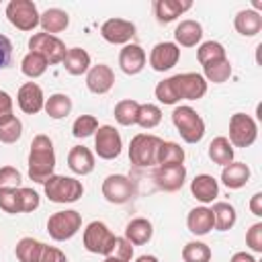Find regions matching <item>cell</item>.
Listing matches in <instances>:
<instances>
[{
    "label": "cell",
    "instance_id": "6da1fadb",
    "mask_svg": "<svg viewBox=\"0 0 262 262\" xmlns=\"http://www.w3.org/2000/svg\"><path fill=\"white\" fill-rule=\"evenodd\" d=\"M29 178L33 182L45 184V180L49 176H53L55 170V149H53V141L45 135L39 133L33 137L31 141V149H29Z\"/></svg>",
    "mask_w": 262,
    "mask_h": 262
},
{
    "label": "cell",
    "instance_id": "7a4b0ae2",
    "mask_svg": "<svg viewBox=\"0 0 262 262\" xmlns=\"http://www.w3.org/2000/svg\"><path fill=\"white\" fill-rule=\"evenodd\" d=\"M172 123L186 143H199L205 137V121L188 104H180L172 111Z\"/></svg>",
    "mask_w": 262,
    "mask_h": 262
},
{
    "label": "cell",
    "instance_id": "3957f363",
    "mask_svg": "<svg viewBox=\"0 0 262 262\" xmlns=\"http://www.w3.org/2000/svg\"><path fill=\"white\" fill-rule=\"evenodd\" d=\"M43 188H45V196L51 203H57V205L76 203L84 194V186H82L80 180H76L72 176H61V174L49 176L45 180Z\"/></svg>",
    "mask_w": 262,
    "mask_h": 262
},
{
    "label": "cell",
    "instance_id": "277c9868",
    "mask_svg": "<svg viewBox=\"0 0 262 262\" xmlns=\"http://www.w3.org/2000/svg\"><path fill=\"white\" fill-rule=\"evenodd\" d=\"M162 141L164 139L154 135V133H137V135H133L131 143H129V160H131V164H135L139 168L156 166L158 149H160Z\"/></svg>",
    "mask_w": 262,
    "mask_h": 262
},
{
    "label": "cell",
    "instance_id": "5b68a950",
    "mask_svg": "<svg viewBox=\"0 0 262 262\" xmlns=\"http://www.w3.org/2000/svg\"><path fill=\"white\" fill-rule=\"evenodd\" d=\"M176 102L180 100H199L207 94V80L196 72H184L168 78Z\"/></svg>",
    "mask_w": 262,
    "mask_h": 262
},
{
    "label": "cell",
    "instance_id": "8992f818",
    "mask_svg": "<svg viewBox=\"0 0 262 262\" xmlns=\"http://www.w3.org/2000/svg\"><path fill=\"white\" fill-rule=\"evenodd\" d=\"M117 235L108 229L106 223L102 221H90L82 233V244L90 254H100V256H111L115 248Z\"/></svg>",
    "mask_w": 262,
    "mask_h": 262
},
{
    "label": "cell",
    "instance_id": "52a82bcc",
    "mask_svg": "<svg viewBox=\"0 0 262 262\" xmlns=\"http://www.w3.org/2000/svg\"><path fill=\"white\" fill-rule=\"evenodd\" d=\"M80 227H82V215L74 209L57 211L47 219V233L55 242H66L74 237L80 231Z\"/></svg>",
    "mask_w": 262,
    "mask_h": 262
},
{
    "label": "cell",
    "instance_id": "ba28073f",
    "mask_svg": "<svg viewBox=\"0 0 262 262\" xmlns=\"http://www.w3.org/2000/svg\"><path fill=\"white\" fill-rule=\"evenodd\" d=\"M39 10L33 0H10L6 4V18L18 31H33L39 25Z\"/></svg>",
    "mask_w": 262,
    "mask_h": 262
},
{
    "label": "cell",
    "instance_id": "9c48e42d",
    "mask_svg": "<svg viewBox=\"0 0 262 262\" xmlns=\"http://www.w3.org/2000/svg\"><path fill=\"white\" fill-rule=\"evenodd\" d=\"M29 51H35L47 59L49 66L61 63L66 57V43L57 35H47V33H35L29 39Z\"/></svg>",
    "mask_w": 262,
    "mask_h": 262
},
{
    "label": "cell",
    "instance_id": "30bf717a",
    "mask_svg": "<svg viewBox=\"0 0 262 262\" xmlns=\"http://www.w3.org/2000/svg\"><path fill=\"white\" fill-rule=\"evenodd\" d=\"M258 137L256 121L246 113H233L229 119V143L233 147H250Z\"/></svg>",
    "mask_w": 262,
    "mask_h": 262
},
{
    "label": "cell",
    "instance_id": "8fae6325",
    "mask_svg": "<svg viewBox=\"0 0 262 262\" xmlns=\"http://www.w3.org/2000/svg\"><path fill=\"white\" fill-rule=\"evenodd\" d=\"M94 149L96 156L102 160H115L123 151V139L121 133L113 125H100L94 133Z\"/></svg>",
    "mask_w": 262,
    "mask_h": 262
},
{
    "label": "cell",
    "instance_id": "7c38bea8",
    "mask_svg": "<svg viewBox=\"0 0 262 262\" xmlns=\"http://www.w3.org/2000/svg\"><path fill=\"white\" fill-rule=\"evenodd\" d=\"M154 184L164 190V192H176L184 186L186 182V166L176 164V166H156L154 174Z\"/></svg>",
    "mask_w": 262,
    "mask_h": 262
},
{
    "label": "cell",
    "instance_id": "4fadbf2b",
    "mask_svg": "<svg viewBox=\"0 0 262 262\" xmlns=\"http://www.w3.org/2000/svg\"><path fill=\"white\" fill-rule=\"evenodd\" d=\"M133 182L125 174H108L102 180V196L113 205H123L133 196Z\"/></svg>",
    "mask_w": 262,
    "mask_h": 262
},
{
    "label": "cell",
    "instance_id": "5bb4252c",
    "mask_svg": "<svg viewBox=\"0 0 262 262\" xmlns=\"http://www.w3.org/2000/svg\"><path fill=\"white\" fill-rule=\"evenodd\" d=\"M100 35L111 45H127L135 37V25L125 18H108L102 23Z\"/></svg>",
    "mask_w": 262,
    "mask_h": 262
},
{
    "label": "cell",
    "instance_id": "9a60e30c",
    "mask_svg": "<svg viewBox=\"0 0 262 262\" xmlns=\"http://www.w3.org/2000/svg\"><path fill=\"white\" fill-rule=\"evenodd\" d=\"M180 59V47L174 41H162L156 43L149 53V66L156 72H168L172 70Z\"/></svg>",
    "mask_w": 262,
    "mask_h": 262
},
{
    "label": "cell",
    "instance_id": "2e32d148",
    "mask_svg": "<svg viewBox=\"0 0 262 262\" xmlns=\"http://www.w3.org/2000/svg\"><path fill=\"white\" fill-rule=\"evenodd\" d=\"M16 102H18V108L27 115L41 113L45 106V96H43L41 86L35 82H25L16 92Z\"/></svg>",
    "mask_w": 262,
    "mask_h": 262
},
{
    "label": "cell",
    "instance_id": "e0dca14e",
    "mask_svg": "<svg viewBox=\"0 0 262 262\" xmlns=\"http://www.w3.org/2000/svg\"><path fill=\"white\" fill-rule=\"evenodd\" d=\"M86 86L94 94H106L115 86V72H113V68L106 66V63L90 66V70L86 72Z\"/></svg>",
    "mask_w": 262,
    "mask_h": 262
},
{
    "label": "cell",
    "instance_id": "ac0fdd59",
    "mask_svg": "<svg viewBox=\"0 0 262 262\" xmlns=\"http://www.w3.org/2000/svg\"><path fill=\"white\" fill-rule=\"evenodd\" d=\"M145 61H147V55H145V51H143L141 45H137V43L123 45V49L119 53V66H121V70L127 76L139 74L145 68Z\"/></svg>",
    "mask_w": 262,
    "mask_h": 262
},
{
    "label": "cell",
    "instance_id": "d6986e66",
    "mask_svg": "<svg viewBox=\"0 0 262 262\" xmlns=\"http://www.w3.org/2000/svg\"><path fill=\"white\" fill-rule=\"evenodd\" d=\"M190 192L196 201L209 205L219 196V182L211 174H196L190 182Z\"/></svg>",
    "mask_w": 262,
    "mask_h": 262
},
{
    "label": "cell",
    "instance_id": "ffe728a7",
    "mask_svg": "<svg viewBox=\"0 0 262 262\" xmlns=\"http://www.w3.org/2000/svg\"><path fill=\"white\" fill-rule=\"evenodd\" d=\"M250 176H252L250 166L244 162H231V164L223 166V170H221V182L229 190H237V188L246 186Z\"/></svg>",
    "mask_w": 262,
    "mask_h": 262
},
{
    "label": "cell",
    "instance_id": "44dd1931",
    "mask_svg": "<svg viewBox=\"0 0 262 262\" xmlns=\"http://www.w3.org/2000/svg\"><path fill=\"white\" fill-rule=\"evenodd\" d=\"M174 39L178 47H194L201 43L203 39V27L201 23L192 20V18H184L176 25L174 29Z\"/></svg>",
    "mask_w": 262,
    "mask_h": 262
},
{
    "label": "cell",
    "instance_id": "7402d4cb",
    "mask_svg": "<svg viewBox=\"0 0 262 262\" xmlns=\"http://www.w3.org/2000/svg\"><path fill=\"white\" fill-rule=\"evenodd\" d=\"M68 168L78 176L90 174L94 170V154L84 145H74L68 151Z\"/></svg>",
    "mask_w": 262,
    "mask_h": 262
},
{
    "label": "cell",
    "instance_id": "603a6c76",
    "mask_svg": "<svg viewBox=\"0 0 262 262\" xmlns=\"http://www.w3.org/2000/svg\"><path fill=\"white\" fill-rule=\"evenodd\" d=\"M186 227L194 235H207L211 229H215L213 213L209 207H194L186 215Z\"/></svg>",
    "mask_w": 262,
    "mask_h": 262
},
{
    "label": "cell",
    "instance_id": "cb8c5ba5",
    "mask_svg": "<svg viewBox=\"0 0 262 262\" xmlns=\"http://www.w3.org/2000/svg\"><path fill=\"white\" fill-rule=\"evenodd\" d=\"M151 235H154L151 221L145 219V217H135L125 225V235L123 237L127 242H131L133 246H143V244H147L151 239Z\"/></svg>",
    "mask_w": 262,
    "mask_h": 262
},
{
    "label": "cell",
    "instance_id": "d4e9b609",
    "mask_svg": "<svg viewBox=\"0 0 262 262\" xmlns=\"http://www.w3.org/2000/svg\"><path fill=\"white\" fill-rule=\"evenodd\" d=\"M190 8H192V2H178V0H156L154 2L156 18L162 25H168V23L176 20L182 12H186Z\"/></svg>",
    "mask_w": 262,
    "mask_h": 262
},
{
    "label": "cell",
    "instance_id": "484cf974",
    "mask_svg": "<svg viewBox=\"0 0 262 262\" xmlns=\"http://www.w3.org/2000/svg\"><path fill=\"white\" fill-rule=\"evenodd\" d=\"M233 27L242 37H256L262 31V14L252 8L239 10L233 18Z\"/></svg>",
    "mask_w": 262,
    "mask_h": 262
},
{
    "label": "cell",
    "instance_id": "4316f807",
    "mask_svg": "<svg viewBox=\"0 0 262 262\" xmlns=\"http://www.w3.org/2000/svg\"><path fill=\"white\" fill-rule=\"evenodd\" d=\"M39 25L43 29V33L47 35H55L68 29L70 25V14L61 8H47L45 12H41L39 16Z\"/></svg>",
    "mask_w": 262,
    "mask_h": 262
},
{
    "label": "cell",
    "instance_id": "83f0119b",
    "mask_svg": "<svg viewBox=\"0 0 262 262\" xmlns=\"http://www.w3.org/2000/svg\"><path fill=\"white\" fill-rule=\"evenodd\" d=\"M63 68L68 74L72 76H82L90 70V53L82 47H72L66 51V57H63Z\"/></svg>",
    "mask_w": 262,
    "mask_h": 262
},
{
    "label": "cell",
    "instance_id": "f1b7e54d",
    "mask_svg": "<svg viewBox=\"0 0 262 262\" xmlns=\"http://www.w3.org/2000/svg\"><path fill=\"white\" fill-rule=\"evenodd\" d=\"M209 158L213 164H219V166H227L233 162V156H235V149L233 145L229 143V139L225 135H219L215 137L211 143H209V149H207Z\"/></svg>",
    "mask_w": 262,
    "mask_h": 262
},
{
    "label": "cell",
    "instance_id": "f546056e",
    "mask_svg": "<svg viewBox=\"0 0 262 262\" xmlns=\"http://www.w3.org/2000/svg\"><path fill=\"white\" fill-rule=\"evenodd\" d=\"M211 213H213V221H215V229L217 231H229L237 221V213H235L233 205L223 203V201L213 203Z\"/></svg>",
    "mask_w": 262,
    "mask_h": 262
},
{
    "label": "cell",
    "instance_id": "4dcf8cb0",
    "mask_svg": "<svg viewBox=\"0 0 262 262\" xmlns=\"http://www.w3.org/2000/svg\"><path fill=\"white\" fill-rule=\"evenodd\" d=\"M207 82H213V84H223L229 80L231 76V61L227 57L223 59H215V61H209L203 66V74H201Z\"/></svg>",
    "mask_w": 262,
    "mask_h": 262
},
{
    "label": "cell",
    "instance_id": "1f68e13d",
    "mask_svg": "<svg viewBox=\"0 0 262 262\" xmlns=\"http://www.w3.org/2000/svg\"><path fill=\"white\" fill-rule=\"evenodd\" d=\"M43 111H45L51 119H63V117H68L70 111H72V98H70L68 94H63V92H55V94H51L49 98H45Z\"/></svg>",
    "mask_w": 262,
    "mask_h": 262
},
{
    "label": "cell",
    "instance_id": "d6a6232c",
    "mask_svg": "<svg viewBox=\"0 0 262 262\" xmlns=\"http://www.w3.org/2000/svg\"><path fill=\"white\" fill-rule=\"evenodd\" d=\"M176 164H184V149L176 141H162L158 149L156 166H176Z\"/></svg>",
    "mask_w": 262,
    "mask_h": 262
},
{
    "label": "cell",
    "instance_id": "836d02e7",
    "mask_svg": "<svg viewBox=\"0 0 262 262\" xmlns=\"http://www.w3.org/2000/svg\"><path fill=\"white\" fill-rule=\"evenodd\" d=\"M137 111H139V102L133 100V98H125V100H119L115 104V121L123 127H129V125H135L137 123Z\"/></svg>",
    "mask_w": 262,
    "mask_h": 262
},
{
    "label": "cell",
    "instance_id": "e575fe53",
    "mask_svg": "<svg viewBox=\"0 0 262 262\" xmlns=\"http://www.w3.org/2000/svg\"><path fill=\"white\" fill-rule=\"evenodd\" d=\"M41 250H43V242H39L35 237H20L14 248V254L18 258V262H37Z\"/></svg>",
    "mask_w": 262,
    "mask_h": 262
},
{
    "label": "cell",
    "instance_id": "d590c367",
    "mask_svg": "<svg viewBox=\"0 0 262 262\" xmlns=\"http://www.w3.org/2000/svg\"><path fill=\"white\" fill-rule=\"evenodd\" d=\"M47 59L43 57V55H39V53H35V51H29L25 57H23V61H20V72L27 76V78H31V80H35V78H39V76H43L45 72H47Z\"/></svg>",
    "mask_w": 262,
    "mask_h": 262
},
{
    "label": "cell",
    "instance_id": "8d00e7d4",
    "mask_svg": "<svg viewBox=\"0 0 262 262\" xmlns=\"http://www.w3.org/2000/svg\"><path fill=\"white\" fill-rule=\"evenodd\" d=\"M23 135V123L16 115H8L0 119V141L2 143H16Z\"/></svg>",
    "mask_w": 262,
    "mask_h": 262
},
{
    "label": "cell",
    "instance_id": "74e56055",
    "mask_svg": "<svg viewBox=\"0 0 262 262\" xmlns=\"http://www.w3.org/2000/svg\"><path fill=\"white\" fill-rule=\"evenodd\" d=\"M211 248L205 242L192 239L188 244H184L182 248V260L184 262H211Z\"/></svg>",
    "mask_w": 262,
    "mask_h": 262
},
{
    "label": "cell",
    "instance_id": "f35d334b",
    "mask_svg": "<svg viewBox=\"0 0 262 262\" xmlns=\"http://www.w3.org/2000/svg\"><path fill=\"white\" fill-rule=\"evenodd\" d=\"M162 121V108L158 104H151V102H145V104H139V111H137V123L141 129H154L158 127Z\"/></svg>",
    "mask_w": 262,
    "mask_h": 262
},
{
    "label": "cell",
    "instance_id": "ab89813d",
    "mask_svg": "<svg viewBox=\"0 0 262 262\" xmlns=\"http://www.w3.org/2000/svg\"><path fill=\"white\" fill-rule=\"evenodd\" d=\"M196 57H199V63L205 66V63H209V61L227 57V53H225V47H223L219 41H205V43L199 45Z\"/></svg>",
    "mask_w": 262,
    "mask_h": 262
},
{
    "label": "cell",
    "instance_id": "60d3db41",
    "mask_svg": "<svg viewBox=\"0 0 262 262\" xmlns=\"http://www.w3.org/2000/svg\"><path fill=\"white\" fill-rule=\"evenodd\" d=\"M98 127L100 125H98V119L94 115H80L72 125V135L78 139H84V137L94 135Z\"/></svg>",
    "mask_w": 262,
    "mask_h": 262
},
{
    "label": "cell",
    "instance_id": "b9f144b4",
    "mask_svg": "<svg viewBox=\"0 0 262 262\" xmlns=\"http://www.w3.org/2000/svg\"><path fill=\"white\" fill-rule=\"evenodd\" d=\"M18 188H20V186H18ZM18 188H0V209H2L4 213H8V215L23 213Z\"/></svg>",
    "mask_w": 262,
    "mask_h": 262
},
{
    "label": "cell",
    "instance_id": "7bdbcfd3",
    "mask_svg": "<svg viewBox=\"0 0 262 262\" xmlns=\"http://www.w3.org/2000/svg\"><path fill=\"white\" fill-rule=\"evenodd\" d=\"M18 194H20V207H23V213H33L35 209H39L41 199H39V192H37V190L27 188V186H20V188H18Z\"/></svg>",
    "mask_w": 262,
    "mask_h": 262
},
{
    "label": "cell",
    "instance_id": "ee69618b",
    "mask_svg": "<svg viewBox=\"0 0 262 262\" xmlns=\"http://www.w3.org/2000/svg\"><path fill=\"white\" fill-rule=\"evenodd\" d=\"M20 180H23V176L14 166L0 168V188H18Z\"/></svg>",
    "mask_w": 262,
    "mask_h": 262
},
{
    "label": "cell",
    "instance_id": "f6af8a7d",
    "mask_svg": "<svg viewBox=\"0 0 262 262\" xmlns=\"http://www.w3.org/2000/svg\"><path fill=\"white\" fill-rule=\"evenodd\" d=\"M246 246L252 252H256V254L262 252V223L260 221H256L254 225H250V229L246 231Z\"/></svg>",
    "mask_w": 262,
    "mask_h": 262
},
{
    "label": "cell",
    "instance_id": "bcb514c9",
    "mask_svg": "<svg viewBox=\"0 0 262 262\" xmlns=\"http://www.w3.org/2000/svg\"><path fill=\"white\" fill-rule=\"evenodd\" d=\"M111 256H115V258L121 260V262H131V258H133V244L127 242L125 237H117Z\"/></svg>",
    "mask_w": 262,
    "mask_h": 262
},
{
    "label": "cell",
    "instance_id": "7dc6e473",
    "mask_svg": "<svg viewBox=\"0 0 262 262\" xmlns=\"http://www.w3.org/2000/svg\"><path fill=\"white\" fill-rule=\"evenodd\" d=\"M37 262H68V256H66L59 248L43 244V250H41V254H39V260H37Z\"/></svg>",
    "mask_w": 262,
    "mask_h": 262
},
{
    "label": "cell",
    "instance_id": "c3c4849f",
    "mask_svg": "<svg viewBox=\"0 0 262 262\" xmlns=\"http://www.w3.org/2000/svg\"><path fill=\"white\" fill-rule=\"evenodd\" d=\"M12 57V43L6 35H0V70H4L10 63Z\"/></svg>",
    "mask_w": 262,
    "mask_h": 262
},
{
    "label": "cell",
    "instance_id": "681fc988",
    "mask_svg": "<svg viewBox=\"0 0 262 262\" xmlns=\"http://www.w3.org/2000/svg\"><path fill=\"white\" fill-rule=\"evenodd\" d=\"M12 106H14L12 96H10L6 90H0V119L12 115Z\"/></svg>",
    "mask_w": 262,
    "mask_h": 262
},
{
    "label": "cell",
    "instance_id": "f907efd6",
    "mask_svg": "<svg viewBox=\"0 0 262 262\" xmlns=\"http://www.w3.org/2000/svg\"><path fill=\"white\" fill-rule=\"evenodd\" d=\"M250 211H252V215L262 217V192L252 194V199H250Z\"/></svg>",
    "mask_w": 262,
    "mask_h": 262
},
{
    "label": "cell",
    "instance_id": "816d5d0a",
    "mask_svg": "<svg viewBox=\"0 0 262 262\" xmlns=\"http://www.w3.org/2000/svg\"><path fill=\"white\" fill-rule=\"evenodd\" d=\"M229 262H256V258L252 254H248V252H235Z\"/></svg>",
    "mask_w": 262,
    "mask_h": 262
},
{
    "label": "cell",
    "instance_id": "f5cc1de1",
    "mask_svg": "<svg viewBox=\"0 0 262 262\" xmlns=\"http://www.w3.org/2000/svg\"><path fill=\"white\" fill-rule=\"evenodd\" d=\"M135 262H160L156 256H151V254H143V256H139Z\"/></svg>",
    "mask_w": 262,
    "mask_h": 262
},
{
    "label": "cell",
    "instance_id": "db71d44e",
    "mask_svg": "<svg viewBox=\"0 0 262 262\" xmlns=\"http://www.w3.org/2000/svg\"><path fill=\"white\" fill-rule=\"evenodd\" d=\"M102 262H121V260H117V258H115V256H106V258H104V260H102Z\"/></svg>",
    "mask_w": 262,
    "mask_h": 262
}]
</instances>
